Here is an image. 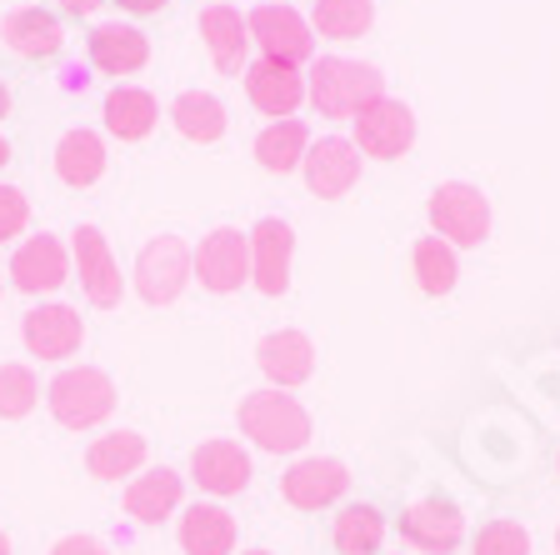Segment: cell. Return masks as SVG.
Masks as SVG:
<instances>
[{"mask_svg":"<svg viewBox=\"0 0 560 555\" xmlns=\"http://www.w3.org/2000/svg\"><path fill=\"white\" fill-rule=\"evenodd\" d=\"M385 541V516L375 506H346L336 516V551L340 555H375Z\"/></svg>","mask_w":560,"mask_h":555,"instance_id":"f1b7e54d","label":"cell"},{"mask_svg":"<svg viewBox=\"0 0 560 555\" xmlns=\"http://www.w3.org/2000/svg\"><path fill=\"white\" fill-rule=\"evenodd\" d=\"M21 336H25V350H31V356L66 360V356H75V350H81L85 325H81V315L70 311V305H35V311L25 315Z\"/></svg>","mask_w":560,"mask_h":555,"instance_id":"7c38bea8","label":"cell"},{"mask_svg":"<svg viewBox=\"0 0 560 555\" xmlns=\"http://www.w3.org/2000/svg\"><path fill=\"white\" fill-rule=\"evenodd\" d=\"M35 395H40V385H35L31 370L25 366H0V420L31 416Z\"/></svg>","mask_w":560,"mask_h":555,"instance_id":"1f68e13d","label":"cell"},{"mask_svg":"<svg viewBox=\"0 0 560 555\" xmlns=\"http://www.w3.org/2000/svg\"><path fill=\"white\" fill-rule=\"evenodd\" d=\"M241 430L256 440L260 451H301L305 440H311V416H305V405L285 391H250L241 401Z\"/></svg>","mask_w":560,"mask_h":555,"instance_id":"7a4b0ae2","label":"cell"},{"mask_svg":"<svg viewBox=\"0 0 560 555\" xmlns=\"http://www.w3.org/2000/svg\"><path fill=\"white\" fill-rule=\"evenodd\" d=\"M410 140H416V116H410V105L400 101H371L355 116V151L375 155V161H396V155L410 151Z\"/></svg>","mask_w":560,"mask_h":555,"instance_id":"52a82bcc","label":"cell"},{"mask_svg":"<svg viewBox=\"0 0 560 555\" xmlns=\"http://www.w3.org/2000/svg\"><path fill=\"white\" fill-rule=\"evenodd\" d=\"M301 165H305V185L326 200L346 196L350 185L361 181V151H355V140H340V136L315 140Z\"/></svg>","mask_w":560,"mask_h":555,"instance_id":"8fae6325","label":"cell"},{"mask_svg":"<svg viewBox=\"0 0 560 555\" xmlns=\"http://www.w3.org/2000/svg\"><path fill=\"white\" fill-rule=\"evenodd\" d=\"M180 551L186 555H231L235 551L231 510L210 506V500H196V506L180 516Z\"/></svg>","mask_w":560,"mask_h":555,"instance_id":"ffe728a7","label":"cell"},{"mask_svg":"<svg viewBox=\"0 0 560 555\" xmlns=\"http://www.w3.org/2000/svg\"><path fill=\"white\" fill-rule=\"evenodd\" d=\"M250 555H270V551H250Z\"/></svg>","mask_w":560,"mask_h":555,"instance_id":"b9f144b4","label":"cell"},{"mask_svg":"<svg viewBox=\"0 0 560 555\" xmlns=\"http://www.w3.org/2000/svg\"><path fill=\"white\" fill-rule=\"evenodd\" d=\"M5 111H11V91H5V85H0V116H5Z\"/></svg>","mask_w":560,"mask_h":555,"instance_id":"f35d334b","label":"cell"},{"mask_svg":"<svg viewBox=\"0 0 560 555\" xmlns=\"http://www.w3.org/2000/svg\"><path fill=\"white\" fill-rule=\"evenodd\" d=\"M556 551H560V531H556Z\"/></svg>","mask_w":560,"mask_h":555,"instance_id":"60d3db41","label":"cell"},{"mask_svg":"<svg viewBox=\"0 0 560 555\" xmlns=\"http://www.w3.org/2000/svg\"><path fill=\"white\" fill-rule=\"evenodd\" d=\"M140 461H145V436H136V430L101 436L91 451H85V465H91L95 481H120V475H136Z\"/></svg>","mask_w":560,"mask_h":555,"instance_id":"4316f807","label":"cell"},{"mask_svg":"<svg viewBox=\"0 0 560 555\" xmlns=\"http://www.w3.org/2000/svg\"><path fill=\"white\" fill-rule=\"evenodd\" d=\"M155 116H161V105L140 85H116L105 95V130L120 140H145L155 130Z\"/></svg>","mask_w":560,"mask_h":555,"instance_id":"603a6c76","label":"cell"},{"mask_svg":"<svg viewBox=\"0 0 560 555\" xmlns=\"http://www.w3.org/2000/svg\"><path fill=\"white\" fill-rule=\"evenodd\" d=\"M245 95L256 111L266 116H295V105L305 101V81L295 76V66H280V60H256L245 70Z\"/></svg>","mask_w":560,"mask_h":555,"instance_id":"e0dca14e","label":"cell"},{"mask_svg":"<svg viewBox=\"0 0 560 555\" xmlns=\"http://www.w3.org/2000/svg\"><path fill=\"white\" fill-rule=\"evenodd\" d=\"M245 25H250V41L266 50V60H280V66H301L315 50L311 25L291 5H256V11L245 15Z\"/></svg>","mask_w":560,"mask_h":555,"instance_id":"8992f818","label":"cell"},{"mask_svg":"<svg viewBox=\"0 0 560 555\" xmlns=\"http://www.w3.org/2000/svg\"><path fill=\"white\" fill-rule=\"evenodd\" d=\"M25 216H31V206H25L21 190H15V185H0V241H11V235H21Z\"/></svg>","mask_w":560,"mask_h":555,"instance_id":"836d02e7","label":"cell"},{"mask_svg":"<svg viewBox=\"0 0 560 555\" xmlns=\"http://www.w3.org/2000/svg\"><path fill=\"white\" fill-rule=\"evenodd\" d=\"M256 360H260V370L270 375V385H276V391H291V385L311 381L315 346L301 336V331H276V336H266L256 346Z\"/></svg>","mask_w":560,"mask_h":555,"instance_id":"d6986e66","label":"cell"},{"mask_svg":"<svg viewBox=\"0 0 560 555\" xmlns=\"http://www.w3.org/2000/svg\"><path fill=\"white\" fill-rule=\"evenodd\" d=\"M375 21V5L371 0H315V15L311 25L320 35H330V41H355V35H365Z\"/></svg>","mask_w":560,"mask_h":555,"instance_id":"f546056e","label":"cell"},{"mask_svg":"<svg viewBox=\"0 0 560 555\" xmlns=\"http://www.w3.org/2000/svg\"><path fill=\"white\" fill-rule=\"evenodd\" d=\"M400 535L425 555H445V551L460 545V535H466V516H460L455 500L431 496V500H420V506H410L406 516H400Z\"/></svg>","mask_w":560,"mask_h":555,"instance_id":"30bf717a","label":"cell"},{"mask_svg":"<svg viewBox=\"0 0 560 555\" xmlns=\"http://www.w3.org/2000/svg\"><path fill=\"white\" fill-rule=\"evenodd\" d=\"M416 280L425 296H451L455 290V276H460V266H455V251L441 241V235H425V241H416Z\"/></svg>","mask_w":560,"mask_h":555,"instance_id":"4dcf8cb0","label":"cell"},{"mask_svg":"<svg viewBox=\"0 0 560 555\" xmlns=\"http://www.w3.org/2000/svg\"><path fill=\"white\" fill-rule=\"evenodd\" d=\"M190 280V251L180 235H161L140 251L136 261V290L145 305H171Z\"/></svg>","mask_w":560,"mask_h":555,"instance_id":"5b68a950","label":"cell"},{"mask_svg":"<svg viewBox=\"0 0 560 555\" xmlns=\"http://www.w3.org/2000/svg\"><path fill=\"white\" fill-rule=\"evenodd\" d=\"M0 41H5V50L21 60H50L60 46H66V31H60V21L50 11L21 5V11H11L0 21Z\"/></svg>","mask_w":560,"mask_h":555,"instance_id":"9a60e30c","label":"cell"},{"mask_svg":"<svg viewBox=\"0 0 560 555\" xmlns=\"http://www.w3.org/2000/svg\"><path fill=\"white\" fill-rule=\"evenodd\" d=\"M305 151H311V136H305L301 120H276V126H266L256 136V161L276 175L295 171L305 161Z\"/></svg>","mask_w":560,"mask_h":555,"instance_id":"83f0119b","label":"cell"},{"mask_svg":"<svg viewBox=\"0 0 560 555\" xmlns=\"http://www.w3.org/2000/svg\"><path fill=\"white\" fill-rule=\"evenodd\" d=\"M75 266H81V286L85 296H91V305H120V296H126V280H120V266L110 261V245H105V235L95 231V226H81L75 231Z\"/></svg>","mask_w":560,"mask_h":555,"instance_id":"5bb4252c","label":"cell"},{"mask_svg":"<svg viewBox=\"0 0 560 555\" xmlns=\"http://www.w3.org/2000/svg\"><path fill=\"white\" fill-rule=\"evenodd\" d=\"M145 56H151V41L136 31V25H95L91 31V60L95 70H105V76H130V70L145 66Z\"/></svg>","mask_w":560,"mask_h":555,"instance_id":"44dd1931","label":"cell"},{"mask_svg":"<svg viewBox=\"0 0 560 555\" xmlns=\"http://www.w3.org/2000/svg\"><path fill=\"white\" fill-rule=\"evenodd\" d=\"M175 506H180V475L165 471V465L151 475H140V481H130V490H126V510L145 525L165 521Z\"/></svg>","mask_w":560,"mask_h":555,"instance_id":"d4e9b609","label":"cell"},{"mask_svg":"<svg viewBox=\"0 0 560 555\" xmlns=\"http://www.w3.org/2000/svg\"><path fill=\"white\" fill-rule=\"evenodd\" d=\"M190 481L210 496H241L250 486V455L235 440H206L190 455Z\"/></svg>","mask_w":560,"mask_h":555,"instance_id":"4fadbf2b","label":"cell"},{"mask_svg":"<svg viewBox=\"0 0 560 555\" xmlns=\"http://www.w3.org/2000/svg\"><path fill=\"white\" fill-rule=\"evenodd\" d=\"M200 35H206V50L210 60L225 70V76H235V70L245 66V46H250V25L241 21V11H231V5H210L206 15H200Z\"/></svg>","mask_w":560,"mask_h":555,"instance_id":"7402d4cb","label":"cell"},{"mask_svg":"<svg viewBox=\"0 0 560 555\" xmlns=\"http://www.w3.org/2000/svg\"><path fill=\"white\" fill-rule=\"evenodd\" d=\"M0 555H11V535L0 531Z\"/></svg>","mask_w":560,"mask_h":555,"instance_id":"ab89813d","label":"cell"},{"mask_svg":"<svg viewBox=\"0 0 560 555\" xmlns=\"http://www.w3.org/2000/svg\"><path fill=\"white\" fill-rule=\"evenodd\" d=\"M46 401H50V416L66 430H91L116 411V385H110L105 370L75 366V370H60L56 381H50Z\"/></svg>","mask_w":560,"mask_h":555,"instance_id":"3957f363","label":"cell"},{"mask_svg":"<svg viewBox=\"0 0 560 555\" xmlns=\"http://www.w3.org/2000/svg\"><path fill=\"white\" fill-rule=\"evenodd\" d=\"M50 555H105V545L95 535H66V541H56Z\"/></svg>","mask_w":560,"mask_h":555,"instance_id":"e575fe53","label":"cell"},{"mask_svg":"<svg viewBox=\"0 0 560 555\" xmlns=\"http://www.w3.org/2000/svg\"><path fill=\"white\" fill-rule=\"evenodd\" d=\"M311 101L320 116H336V120H355L371 101L385 95V76L375 66H361V60H346V56H326L315 60L311 70Z\"/></svg>","mask_w":560,"mask_h":555,"instance_id":"6da1fadb","label":"cell"},{"mask_svg":"<svg viewBox=\"0 0 560 555\" xmlns=\"http://www.w3.org/2000/svg\"><path fill=\"white\" fill-rule=\"evenodd\" d=\"M5 161H11V140L0 136V165H5Z\"/></svg>","mask_w":560,"mask_h":555,"instance_id":"74e56055","label":"cell"},{"mask_svg":"<svg viewBox=\"0 0 560 555\" xmlns=\"http://www.w3.org/2000/svg\"><path fill=\"white\" fill-rule=\"evenodd\" d=\"M116 5H126L130 15H155V11H165L171 0H116Z\"/></svg>","mask_w":560,"mask_h":555,"instance_id":"d590c367","label":"cell"},{"mask_svg":"<svg viewBox=\"0 0 560 555\" xmlns=\"http://www.w3.org/2000/svg\"><path fill=\"white\" fill-rule=\"evenodd\" d=\"M171 120H175V130H180V136H186V140H200V146H210V140L225 136V105L215 101L210 91L175 95Z\"/></svg>","mask_w":560,"mask_h":555,"instance_id":"484cf974","label":"cell"},{"mask_svg":"<svg viewBox=\"0 0 560 555\" xmlns=\"http://www.w3.org/2000/svg\"><path fill=\"white\" fill-rule=\"evenodd\" d=\"M291 251H295V235L285 220L266 216L250 231V280H256L260 296H285V286H291Z\"/></svg>","mask_w":560,"mask_h":555,"instance_id":"9c48e42d","label":"cell"},{"mask_svg":"<svg viewBox=\"0 0 560 555\" xmlns=\"http://www.w3.org/2000/svg\"><path fill=\"white\" fill-rule=\"evenodd\" d=\"M196 276H200V286L215 290V296L241 290L245 280H250V241H245L241 231H231V226L210 231L196 251Z\"/></svg>","mask_w":560,"mask_h":555,"instance_id":"ba28073f","label":"cell"},{"mask_svg":"<svg viewBox=\"0 0 560 555\" xmlns=\"http://www.w3.org/2000/svg\"><path fill=\"white\" fill-rule=\"evenodd\" d=\"M476 555H530V531L515 521H490L470 545Z\"/></svg>","mask_w":560,"mask_h":555,"instance_id":"d6a6232c","label":"cell"},{"mask_svg":"<svg viewBox=\"0 0 560 555\" xmlns=\"http://www.w3.org/2000/svg\"><path fill=\"white\" fill-rule=\"evenodd\" d=\"M11 280L25 296H40V290H60L66 286V245L56 235H35L21 251L11 255Z\"/></svg>","mask_w":560,"mask_h":555,"instance_id":"2e32d148","label":"cell"},{"mask_svg":"<svg viewBox=\"0 0 560 555\" xmlns=\"http://www.w3.org/2000/svg\"><path fill=\"white\" fill-rule=\"evenodd\" d=\"M105 171V146L95 130H66L56 146V175L66 185H91Z\"/></svg>","mask_w":560,"mask_h":555,"instance_id":"cb8c5ba5","label":"cell"},{"mask_svg":"<svg viewBox=\"0 0 560 555\" xmlns=\"http://www.w3.org/2000/svg\"><path fill=\"white\" fill-rule=\"evenodd\" d=\"M431 226L445 245H480L490 235V200L466 181H445L431 190Z\"/></svg>","mask_w":560,"mask_h":555,"instance_id":"277c9868","label":"cell"},{"mask_svg":"<svg viewBox=\"0 0 560 555\" xmlns=\"http://www.w3.org/2000/svg\"><path fill=\"white\" fill-rule=\"evenodd\" d=\"M350 486V475L340 461H295L291 471H285V500H291L295 510H320L330 506V500H340Z\"/></svg>","mask_w":560,"mask_h":555,"instance_id":"ac0fdd59","label":"cell"},{"mask_svg":"<svg viewBox=\"0 0 560 555\" xmlns=\"http://www.w3.org/2000/svg\"><path fill=\"white\" fill-rule=\"evenodd\" d=\"M56 5L66 15H95V11H101V0H56Z\"/></svg>","mask_w":560,"mask_h":555,"instance_id":"8d00e7d4","label":"cell"}]
</instances>
